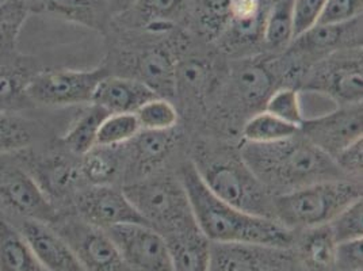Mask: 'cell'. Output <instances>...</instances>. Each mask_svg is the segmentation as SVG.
I'll return each instance as SVG.
<instances>
[{"label":"cell","instance_id":"9c48e42d","mask_svg":"<svg viewBox=\"0 0 363 271\" xmlns=\"http://www.w3.org/2000/svg\"><path fill=\"white\" fill-rule=\"evenodd\" d=\"M130 271H172L164 238L145 224H118L105 229Z\"/></svg>","mask_w":363,"mask_h":271},{"label":"cell","instance_id":"7a4b0ae2","mask_svg":"<svg viewBox=\"0 0 363 271\" xmlns=\"http://www.w3.org/2000/svg\"><path fill=\"white\" fill-rule=\"evenodd\" d=\"M240 157L270 192L284 194L318 182L350 179L301 133L269 144L244 141Z\"/></svg>","mask_w":363,"mask_h":271},{"label":"cell","instance_id":"5bb4252c","mask_svg":"<svg viewBox=\"0 0 363 271\" xmlns=\"http://www.w3.org/2000/svg\"><path fill=\"white\" fill-rule=\"evenodd\" d=\"M362 46V16L339 25H315L293 40L297 55L323 60L339 50Z\"/></svg>","mask_w":363,"mask_h":271},{"label":"cell","instance_id":"d6a6232c","mask_svg":"<svg viewBox=\"0 0 363 271\" xmlns=\"http://www.w3.org/2000/svg\"><path fill=\"white\" fill-rule=\"evenodd\" d=\"M135 114L141 131H174L179 121L177 107L168 101V98L163 96H156L148 101Z\"/></svg>","mask_w":363,"mask_h":271},{"label":"cell","instance_id":"60d3db41","mask_svg":"<svg viewBox=\"0 0 363 271\" xmlns=\"http://www.w3.org/2000/svg\"><path fill=\"white\" fill-rule=\"evenodd\" d=\"M362 137L355 140L354 143L348 144L342 151L337 152L333 157V162L339 170L347 177V178H362Z\"/></svg>","mask_w":363,"mask_h":271},{"label":"cell","instance_id":"5b68a950","mask_svg":"<svg viewBox=\"0 0 363 271\" xmlns=\"http://www.w3.org/2000/svg\"><path fill=\"white\" fill-rule=\"evenodd\" d=\"M145 221L160 235L197 223L179 179L152 177L122 187Z\"/></svg>","mask_w":363,"mask_h":271},{"label":"cell","instance_id":"ab89813d","mask_svg":"<svg viewBox=\"0 0 363 271\" xmlns=\"http://www.w3.org/2000/svg\"><path fill=\"white\" fill-rule=\"evenodd\" d=\"M327 0H294L293 1V22L294 38L318 25L320 16Z\"/></svg>","mask_w":363,"mask_h":271},{"label":"cell","instance_id":"7402d4cb","mask_svg":"<svg viewBox=\"0 0 363 271\" xmlns=\"http://www.w3.org/2000/svg\"><path fill=\"white\" fill-rule=\"evenodd\" d=\"M0 271H45L19 229L4 219H0Z\"/></svg>","mask_w":363,"mask_h":271},{"label":"cell","instance_id":"d4e9b609","mask_svg":"<svg viewBox=\"0 0 363 271\" xmlns=\"http://www.w3.org/2000/svg\"><path fill=\"white\" fill-rule=\"evenodd\" d=\"M235 84L245 105H264L274 87L272 72L259 62H247L235 74Z\"/></svg>","mask_w":363,"mask_h":271},{"label":"cell","instance_id":"d590c367","mask_svg":"<svg viewBox=\"0 0 363 271\" xmlns=\"http://www.w3.org/2000/svg\"><path fill=\"white\" fill-rule=\"evenodd\" d=\"M198 14L202 31L213 40L221 38L229 25V0H199Z\"/></svg>","mask_w":363,"mask_h":271},{"label":"cell","instance_id":"3957f363","mask_svg":"<svg viewBox=\"0 0 363 271\" xmlns=\"http://www.w3.org/2000/svg\"><path fill=\"white\" fill-rule=\"evenodd\" d=\"M362 198L359 181L335 179L318 182L272 198L275 220L294 231L296 228L325 226L347 208Z\"/></svg>","mask_w":363,"mask_h":271},{"label":"cell","instance_id":"ac0fdd59","mask_svg":"<svg viewBox=\"0 0 363 271\" xmlns=\"http://www.w3.org/2000/svg\"><path fill=\"white\" fill-rule=\"evenodd\" d=\"M162 236L168 247L172 271H209L211 241L197 223Z\"/></svg>","mask_w":363,"mask_h":271},{"label":"cell","instance_id":"ee69618b","mask_svg":"<svg viewBox=\"0 0 363 271\" xmlns=\"http://www.w3.org/2000/svg\"><path fill=\"white\" fill-rule=\"evenodd\" d=\"M266 1H267V3H269V1H272H272H275V0H266Z\"/></svg>","mask_w":363,"mask_h":271},{"label":"cell","instance_id":"603a6c76","mask_svg":"<svg viewBox=\"0 0 363 271\" xmlns=\"http://www.w3.org/2000/svg\"><path fill=\"white\" fill-rule=\"evenodd\" d=\"M293 1L275 0L267 11L262 40L272 52L288 49L294 40Z\"/></svg>","mask_w":363,"mask_h":271},{"label":"cell","instance_id":"cb8c5ba5","mask_svg":"<svg viewBox=\"0 0 363 271\" xmlns=\"http://www.w3.org/2000/svg\"><path fill=\"white\" fill-rule=\"evenodd\" d=\"M174 131H140L132 140L135 163L141 172L160 165L175 147Z\"/></svg>","mask_w":363,"mask_h":271},{"label":"cell","instance_id":"e0dca14e","mask_svg":"<svg viewBox=\"0 0 363 271\" xmlns=\"http://www.w3.org/2000/svg\"><path fill=\"white\" fill-rule=\"evenodd\" d=\"M156 96L147 84L136 77L107 75L98 84L91 104L99 106L108 114L136 113L141 106Z\"/></svg>","mask_w":363,"mask_h":271},{"label":"cell","instance_id":"f1b7e54d","mask_svg":"<svg viewBox=\"0 0 363 271\" xmlns=\"http://www.w3.org/2000/svg\"><path fill=\"white\" fill-rule=\"evenodd\" d=\"M121 160L116 148L94 147L83 155L79 165L80 175L92 186L111 184L118 175Z\"/></svg>","mask_w":363,"mask_h":271},{"label":"cell","instance_id":"4316f807","mask_svg":"<svg viewBox=\"0 0 363 271\" xmlns=\"http://www.w3.org/2000/svg\"><path fill=\"white\" fill-rule=\"evenodd\" d=\"M108 113L99 106L92 105L72 123L68 132L62 136V144L75 155L83 156L96 147L99 128Z\"/></svg>","mask_w":363,"mask_h":271},{"label":"cell","instance_id":"ba28073f","mask_svg":"<svg viewBox=\"0 0 363 271\" xmlns=\"http://www.w3.org/2000/svg\"><path fill=\"white\" fill-rule=\"evenodd\" d=\"M323 60L305 89L327 95L340 106L362 104V46L339 50Z\"/></svg>","mask_w":363,"mask_h":271},{"label":"cell","instance_id":"b9f144b4","mask_svg":"<svg viewBox=\"0 0 363 271\" xmlns=\"http://www.w3.org/2000/svg\"><path fill=\"white\" fill-rule=\"evenodd\" d=\"M362 239L337 243L335 253V266L340 271H362Z\"/></svg>","mask_w":363,"mask_h":271},{"label":"cell","instance_id":"8fae6325","mask_svg":"<svg viewBox=\"0 0 363 271\" xmlns=\"http://www.w3.org/2000/svg\"><path fill=\"white\" fill-rule=\"evenodd\" d=\"M0 199L11 211L30 220L50 226L59 219L38 182L28 171L13 163L0 162Z\"/></svg>","mask_w":363,"mask_h":271},{"label":"cell","instance_id":"83f0119b","mask_svg":"<svg viewBox=\"0 0 363 271\" xmlns=\"http://www.w3.org/2000/svg\"><path fill=\"white\" fill-rule=\"evenodd\" d=\"M40 186L46 194H67L82 178L79 167L64 156H49L38 165Z\"/></svg>","mask_w":363,"mask_h":271},{"label":"cell","instance_id":"4dcf8cb0","mask_svg":"<svg viewBox=\"0 0 363 271\" xmlns=\"http://www.w3.org/2000/svg\"><path fill=\"white\" fill-rule=\"evenodd\" d=\"M140 131L141 128L135 113L108 114L99 128L96 147L118 148L126 143H130Z\"/></svg>","mask_w":363,"mask_h":271},{"label":"cell","instance_id":"2e32d148","mask_svg":"<svg viewBox=\"0 0 363 271\" xmlns=\"http://www.w3.org/2000/svg\"><path fill=\"white\" fill-rule=\"evenodd\" d=\"M30 14L49 16L90 31H106L111 22L108 0H29Z\"/></svg>","mask_w":363,"mask_h":271},{"label":"cell","instance_id":"6da1fadb","mask_svg":"<svg viewBox=\"0 0 363 271\" xmlns=\"http://www.w3.org/2000/svg\"><path fill=\"white\" fill-rule=\"evenodd\" d=\"M179 181L189 197L201 232L211 243L257 244L290 248L294 231L277 220L240 211L213 194L201 179L193 162L181 168Z\"/></svg>","mask_w":363,"mask_h":271},{"label":"cell","instance_id":"9a60e30c","mask_svg":"<svg viewBox=\"0 0 363 271\" xmlns=\"http://www.w3.org/2000/svg\"><path fill=\"white\" fill-rule=\"evenodd\" d=\"M19 232L45 271H84L67 241L49 224L26 219Z\"/></svg>","mask_w":363,"mask_h":271},{"label":"cell","instance_id":"7bdbcfd3","mask_svg":"<svg viewBox=\"0 0 363 271\" xmlns=\"http://www.w3.org/2000/svg\"><path fill=\"white\" fill-rule=\"evenodd\" d=\"M137 0H108L110 10L113 16H121L125 11H128Z\"/></svg>","mask_w":363,"mask_h":271},{"label":"cell","instance_id":"277c9868","mask_svg":"<svg viewBox=\"0 0 363 271\" xmlns=\"http://www.w3.org/2000/svg\"><path fill=\"white\" fill-rule=\"evenodd\" d=\"M194 166L217 198L250 214L275 220L274 196L245 166L240 155L203 153Z\"/></svg>","mask_w":363,"mask_h":271},{"label":"cell","instance_id":"8992f818","mask_svg":"<svg viewBox=\"0 0 363 271\" xmlns=\"http://www.w3.org/2000/svg\"><path fill=\"white\" fill-rule=\"evenodd\" d=\"M108 75L105 67L96 70H53L37 72L28 86V98L44 106L91 104L98 84Z\"/></svg>","mask_w":363,"mask_h":271},{"label":"cell","instance_id":"52a82bcc","mask_svg":"<svg viewBox=\"0 0 363 271\" xmlns=\"http://www.w3.org/2000/svg\"><path fill=\"white\" fill-rule=\"evenodd\" d=\"M53 224L84 271H130L105 229L79 216L59 217Z\"/></svg>","mask_w":363,"mask_h":271},{"label":"cell","instance_id":"7c38bea8","mask_svg":"<svg viewBox=\"0 0 363 271\" xmlns=\"http://www.w3.org/2000/svg\"><path fill=\"white\" fill-rule=\"evenodd\" d=\"M209 271H297L289 248L211 243Z\"/></svg>","mask_w":363,"mask_h":271},{"label":"cell","instance_id":"44dd1931","mask_svg":"<svg viewBox=\"0 0 363 271\" xmlns=\"http://www.w3.org/2000/svg\"><path fill=\"white\" fill-rule=\"evenodd\" d=\"M187 0H137L121 16L132 25L152 33H166L181 19Z\"/></svg>","mask_w":363,"mask_h":271},{"label":"cell","instance_id":"1f68e13d","mask_svg":"<svg viewBox=\"0 0 363 271\" xmlns=\"http://www.w3.org/2000/svg\"><path fill=\"white\" fill-rule=\"evenodd\" d=\"M29 14V0H0V50H14L18 34Z\"/></svg>","mask_w":363,"mask_h":271},{"label":"cell","instance_id":"ffe728a7","mask_svg":"<svg viewBox=\"0 0 363 271\" xmlns=\"http://www.w3.org/2000/svg\"><path fill=\"white\" fill-rule=\"evenodd\" d=\"M178 64L164 48H152L137 57V75L157 96L168 98L177 92Z\"/></svg>","mask_w":363,"mask_h":271},{"label":"cell","instance_id":"4fadbf2b","mask_svg":"<svg viewBox=\"0 0 363 271\" xmlns=\"http://www.w3.org/2000/svg\"><path fill=\"white\" fill-rule=\"evenodd\" d=\"M77 216L92 226L107 229L118 224H145V219L137 211L122 189L111 184L91 186L76 197Z\"/></svg>","mask_w":363,"mask_h":271},{"label":"cell","instance_id":"836d02e7","mask_svg":"<svg viewBox=\"0 0 363 271\" xmlns=\"http://www.w3.org/2000/svg\"><path fill=\"white\" fill-rule=\"evenodd\" d=\"M264 111L297 128H300L305 120L301 95L291 87L272 91L264 102Z\"/></svg>","mask_w":363,"mask_h":271},{"label":"cell","instance_id":"8d00e7d4","mask_svg":"<svg viewBox=\"0 0 363 271\" xmlns=\"http://www.w3.org/2000/svg\"><path fill=\"white\" fill-rule=\"evenodd\" d=\"M211 83V70L202 61L187 60L177 67V91L178 89L201 95L208 90Z\"/></svg>","mask_w":363,"mask_h":271},{"label":"cell","instance_id":"74e56055","mask_svg":"<svg viewBox=\"0 0 363 271\" xmlns=\"http://www.w3.org/2000/svg\"><path fill=\"white\" fill-rule=\"evenodd\" d=\"M30 143V129L23 121L0 114V153L23 150Z\"/></svg>","mask_w":363,"mask_h":271},{"label":"cell","instance_id":"f35d334b","mask_svg":"<svg viewBox=\"0 0 363 271\" xmlns=\"http://www.w3.org/2000/svg\"><path fill=\"white\" fill-rule=\"evenodd\" d=\"M363 0H327L318 25H339L362 16Z\"/></svg>","mask_w":363,"mask_h":271},{"label":"cell","instance_id":"30bf717a","mask_svg":"<svg viewBox=\"0 0 363 271\" xmlns=\"http://www.w3.org/2000/svg\"><path fill=\"white\" fill-rule=\"evenodd\" d=\"M362 104L339 106L336 110L305 118L300 133L320 151L335 157L348 144L362 137Z\"/></svg>","mask_w":363,"mask_h":271},{"label":"cell","instance_id":"d6986e66","mask_svg":"<svg viewBox=\"0 0 363 271\" xmlns=\"http://www.w3.org/2000/svg\"><path fill=\"white\" fill-rule=\"evenodd\" d=\"M9 52H6V56ZM37 72L29 61L7 56L0 61V114H7L25 109L29 105L28 86Z\"/></svg>","mask_w":363,"mask_h":271},{"label":"cell","instance_id":"484cf974","mask_svg":"<svg viewBox=\"0 0 363 271\" xmlns=\"http://www.w3.org/2000/svg\"><path fill=\"white\" fill-rule=\"evenodd\" d=\"M336 244L328 224L309 228L301 241L303 263L311 270H331L335 266Z\"/></svg>","mask_w":363,"mask_h":271},{"label":"cell","instance_id":"e575fe53","mask_svg":"<svg viewBox=\"0 0 363 271\" xmlns=\"http://www.w3.org/2000/svg\"><path fill=\"white\" fill-rule=\"evenodd\" d=\"M336 243L362 239L363 238V202L358 198L347 208L340 211L333 221L328 223Z\"/></svg>","mask_w":363,"mask_h":271},{"label":"cell","instance_id":"f546056e","mask_svg":"<svg viewBox=\"0 0 363 271\" xmlns=\"http://www.w3.org/2000/svg\"><path fill=\"white\" fill-rule=\"evenodd\" d=\"M300 133V128L279 120L267 111H259L245 122L242 128L244 141L254 144H269L286 140Z\"/></svg>","mask_w":363,"mask_h":271}]
</instances>
